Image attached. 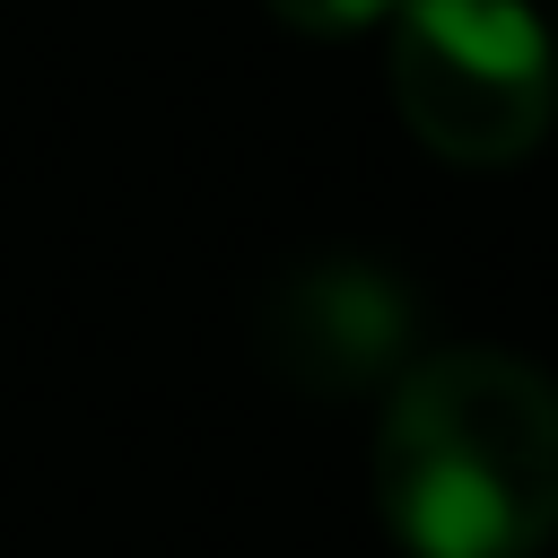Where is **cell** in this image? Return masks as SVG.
<instances>
[{"label":"cell","mask_w":558,"mask_h":558,"mask_svg":"<svg viewBox=\"0 0 558 558\" xmlns=\"http://www.w3.org/2000/svg\"><path fill=\"white\" fill-rule=\"evenodd\" d=\"M384 78L401 122L453 166H514L558 122V35L523 0H401Z\"/></svg>","instance_id":"obj_2"},{"label":"cell","mask_w":558,"mask_h":558,"mask_svg":"<svg viewBox=\"0 0 558 558\" xmlns=\"http://www.w3.org/2000/svg\"><path fill=\"white\" fill-rule=\"evenodd\" d=\"M375 514L401 558H541L558 541V384L506 349H427L375 427Z\"/></svg>","instance_id":"obj_1"},{"label":"cell","mask_w":558,"mask_h":558,"mask_svg":"<svg viewBox=\"0 0 558 558\" xmlns=\"http://www.w3.org/2000/svg\"><path fill=\"white\" fill-rule=\"evenodd\" d=\"M279 26H296V35H323V44H340V35H366V26H384L401 0H262Z\"/></svg>","instance_id":"obj_4"},{"label":"cell","mask_w":558,"mask_h":558,"mask_svg":"<svg viewBox=\"0 0 558 558\" xmlns=\"http://www.w3.org/2000/svg\"><path fill=\"white\" fill-rule=\"evenodd\" d=\"M262 349L288 384L314 392H366L392 384L418 349V305L384 262L357 253H323L296 262L270 296H262Z\"/></svg>","instance_id":"obj_3"}]
</instances>
